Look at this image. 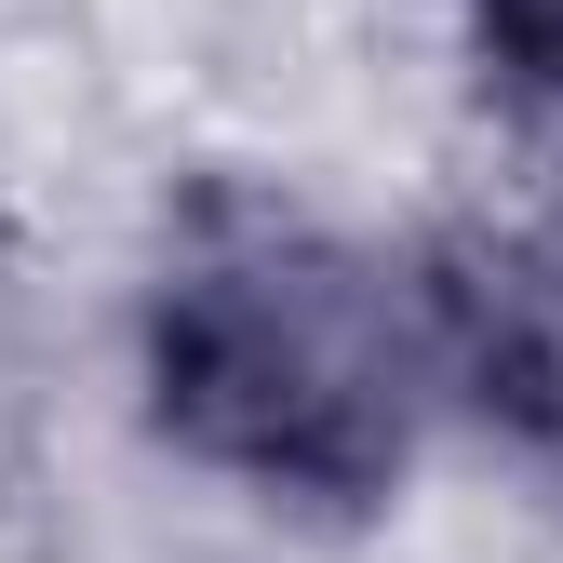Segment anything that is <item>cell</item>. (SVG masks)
Segmentation results:
<instances>
[{
	"mask_svg": "<svg viewBox=\"0 0 563 563\" xmlns=\"http://www.w3.org/2000/svg\"><path fill=\"white\" fill-rule=\"evenodd\" d=\"M456 54L483 121L563 134V0H456Z\"/></svg>",
	"mask_w": 563,
	"mask_h": 563,
	"instance_id": "obj_2",
	"label": "cell"
},
{
	"mask_svg": "<svg viewBox=\"0 0 563 563\" xmlns=\"http://www.w3.org/2000/svg\"><path fill=\"white\" fill-rule=\"evenodd\" d=\"M134 443L282 537L389 523L470 443L456 282L430 229L201 162L108 309Z\"/></svg>",
	"mask_w": 563,
	"mask_h": 563,
	"instance_id": "obj_1",
	"label": "cell"
}]
</instances>
